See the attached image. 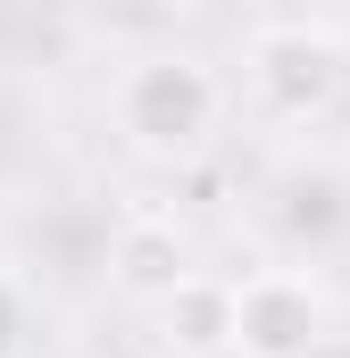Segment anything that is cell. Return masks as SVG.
I'll list each match as a JSON object with an SVG mask.
<instances>
[{
	"label": "cell",
	"instance_id": "1",
	"mask_svg": "<svg viewBox=\"0 0 350 358\" xmlns=\"http://www.w3.org/2000/svg\"><path fill=\"white\" fill-rule=\"evenodd\" d=\"M108 117H117V134H125L134 159L183 167V159H200V150L217 142V125H225V84H217V67L192 59V50H150V59H134V67L117 76Z\"/></svg>",
	"mask_w": 350,
	"mask_h": 358
},
{
	"label": "cell",
	"instance_id": "2",
	"mask_svg": "<svg viewBox=\"0 0 350 358\" xmlns=\"http://www.w3.org/2000/svg\"><path fill=\"white\" fill-rule=\"evenodd\" d=\"M242 84L267 117L317 125V117H334V100L350 84V42L334 25H309V17H267L242 42Z\"/></svg>",
	"mask_w": 350,
	"mask_h": 358
},
{
	"label": "cell",
	"instance_id": "3",
	"mask_svg": "<svg viewBox=\"0 0 350 358\" xmlns=\"http://www.w3.org/2000/svg\"><path fill=\"white\" fill-rule=\"evenodd\" d=\"M334 342V300L309 267H259L234 283V358H317Z\"/></svg>",
	"mask_w": 350,
	"mask_h": 358
},
{
	"label": "cell",
	"instance_id": "4",
	"mask_svg": "<svg viewBox=\"0 0 350 358\" xmlns=\"http://www.w3.org/2000/svg\"><path fill=\"white\" fill-rule=\"evenodd\" d=\"M150 308H159V350L167 358H234V275L183 267Z\"/></svg>",
	"mask_w": 350,
	"mask_h": 358
},
{
	"label": "cell",
	"instance_id": "5",
	"mask_svg": "<svg viewBox=\"0 0 350 358\" xmlns=\"http://www.w3.org/2000/svg\"><path fill=\"white\" fill-rule=\"evenodd\" d=\"M108 267H117V283H125V292H150V300H159V292H167L192 259H183V234L150 217V225H125V234L108 242Z\"/></svg>",
	"mask_w": 350,
	"mask_h": 358
},
{
	"label": "cell",
	"instance_id": "6",
	"mask_svg": "<svg viewBox=\"0 0 350 358\" xmlns=\"http://www.w3.org/2000/svg\"><path fill=\"white\" fill-rule=\"evenodd\" d=\"M284 200H292V208H284V225H292V234H309V242H326V234L350 217L334 176H292V183H284Z\"/></svg>",
	"mask_w": 350,
	"mask_h": 358
},
{
	"label": "cell",
	"instance_id": "7",
	"mask_svg": "<svg viewBox=\"0 0 350 358\" xmlns=\"http://www.w3.org/2000/svg\"><path fill=\"white\" fill-rule=\"evenodd\" d=\"M25 350V283L17 275H0V358Z\"/></svg>",
	"mask_w": 350,
	"mask_h": 358
}]
</instances>
